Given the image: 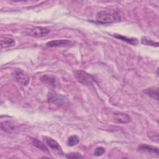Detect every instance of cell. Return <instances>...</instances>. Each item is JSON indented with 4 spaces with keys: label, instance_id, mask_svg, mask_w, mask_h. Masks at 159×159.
Segmentation results:
<instances>
[{
    "label": "cell",
    "instance_id": "obj_2",
    "mask_svg": "<svg viewBox=\"0 0 159 159\" xmlns=\"http://www.w3.org/2000/svg\"><path fill=\"white\" fill-rule=\"evenodd\" d=\"M50 32V30L47 27H33L26 29L24 30V34L26 35L33 37H42L47 35Z\"/></svg>",
    "mask_w": 159,
    "mask_h": 159
},
{
    "label": "cell",
    "instance_id": "obj_4",
    "mask_svg": "<svg viewBox=\"0 0 159 159\" xmlns=\"http://www.w3.org/2000/svg\"><path fill=\"white\" fill-rule=\"evenodd\" d=\"M74 74L76 79L84 85H91L95 81L94 76L83 70L76 71Z\"/></svg>",
    "mask_w": 159,
    "mask_h": 159
},
{
    "label": "cell",
    "instance_id": "obj_1",
    "mask_svg": "<svg viewBox=\"0 0 159 159\" xmlns=\"http://www.w3.org/2000/svg\"><path fill=\"white\" fill-rule=\"evenodd\" d=\"M96 19L100 24H111L120 22L121 20V16L116 11L102 10L97 13Z\"/></svg>",
    "mask_w": 159,
    "mask_h": 159
},
{
    "label": "cell",
    "instance_id": "obj_16",
    "mask_svg": "<svg viewBox=\"0 0 159 159\" xmlns=\"http://www.w3.org/2000/svg\"><path fill=\"white\" fill-rule=\"evenodd\" d=\"M141 43L142 44L146 45H149V46H152V47H157L158 46V43L157 42H155L152 40V39L146 37H143L141 39Z\"/></svg>",
    "mask_w": 159,
    "mask_h": 159
},
{
    "label": "cell",
    "instance_id": "obj_15",
    "mask_svg": "<svg viewBox=\"0 0 159 159\" xmlns=\"http://www.w3.org/2000/svg\"><path fill=\"white\" fill-rule=\"evenodd\" d=\"M144 93L147 94L148 96L158 100V88H150L148 89H146L143 91Z\"/></svg>",
    "mask_w": 159,
    "mask_h": 159
},
{
    "label": "cell",
    "instance_id": "obj_5",
    "mask_svg": "<svg viewBox=\"0 0 159 159\" xmlns=\"http://www.w3.org/2000/svg\"><path fill=\"white\" fill-rule=\"evenodd\" d=\"M112 118L114 120L119 124H127L131 121V117L127 114L121 112H114Z\"/></svg>",
    "mask_w": 159,
    "mask_h": 159
},
{
    "label": "cell",
    "instance_id": "obj_13",
    "mask_svg": "<svg viewBox=\"0 0 159 159\" xmlns=\"http://www.w3.org/2000/svg\"><path fill=\"white\" fill-rule=\"evenodd\" d=\"M40 81L45 84H47L48 85H51L53 86H55L56 84L55 77L53 75H44L42 76H41Z\"/></svg>",
    "mask_w": 159,
    "mask_h": 159
},
{
    "label": "cell",
    "instance_id": "obj_11",
    "mask_svg": "<svg viewBox=\"0 0 159 159\" xmlns=\"http://www.w3.org/2000/svg\"><path fill=\"white\" fill-rule=\"evenodd\" d=\"M15 40L11 37H4L1 40V48H6L15 45Z\"/></svg>",
    "mask_w": 159,
    "mask_h": 159
},
{
    "label": "cell",
    "instance_id": "obj_8",
    "mask_svg": "<svg viewBox=\"0 0 159 159\" xmlns=\"http://www.w3.org/2000/svg\"><path fill=\"white\" fill-rule=\"evenodd\" d=\"M1 128L2 130L7 132H12L17 129V125L12 121L6 120L1 123Z\"/></svg>",
    "mask_w": 159,
    "mask_h": 159
},
{
    "label": "cell",
    "instance_id": "obj_6",
    "mask_svg": "<svg viewBox=\"0 0 159 159\" xmlns=\"http://www.w3.org/2000/svg\"><path fill=\"white\" fill-rule=\"evenodd\" d=\"M73 45V43L68 40H54L48 42L46 46L48 47H70Z\"/></svg>",
    "mask_w": 159,
    "mask_h": 159
},
{
    "label": "cell",
    "instance_id": "obj_19",
    "mask_svg": "<svg viewBox=\"0 0 159 159\" xmlns=\"http://www.w3.org/2000/svg\"><path fill=\"white\" fill-rule=\"evenodd\" d=\"M66 157L68 158H82V155L80 153L72 152V153L66 154Z\"/></svg>",
    "mask_w": 159,
    "mask_h": 159
},
{
    "label": "cell",
    "instance_id": "obj_17",
    "mask_svg": "<svg viewBox=\"0 0 159 159\" xmlns=\"http://www.w3.org/2000/svg\"><path fill=\"white\" fill-rule=\"evenodd\" d=\"M79 140H80L79 137H78L77 135H74L70 136V137L68 138V141H67V143H68V145L69 146L72 147V146H74V145L78 144V142H79Z\"/></svg>",
    "mask_w": 159,
    "mask_h": 159
},
{
    "label": "cell",
    "instance_id": "obj_10",
    "mask_svg": "<svg viewBox=\"0 0 159 159\" xmlns=\"http://www.w3.org/2000/svg\"><path fill=\"white\" fill-rule=\"evenodd\" d=\"M48 99L49 101L52 102L55 104H61L62 102L64 101L65 98L62 96H60L58 94H56L55 93H49Z\"/></svg>",
    "mask_w": 159,
    "mask_h": 159
},
{
    "label": "cell",
    "instance_id": "obj_18",
    "mask_svg": "<svg viewBox=\"0 0 159 159\" xmlns=\"http://www.w3.org/2000/svg\"><path fill=\"white\" fill-rule=\"evenodd\" d=\"M104 152H105V148H103L102 147H99L94 150V155L96 157H99L103 155Z\"/></svg>",
    "mask_w": 159,
    "mask_h": 159
},
{
    "label": "cell",
    "instance_id": "obj_12",
    "mask_svg": "<svg viewBox=\"0 0 159 159\" xmlns=\"http://www.w3.org/2000/svg\"><path fill=\"white\" fill-rule=\"evenodd\" d=\"M115 38L117 39H119V40H121L122 41H124L130 45H136L137 43H138V40L137 39H134V38H128L125 36H124V35H122L120 34H114L113 35Z\"/></svg>",
    "mask_w": 159,
    "mask_h": 159
},
{
    "label": "cell",
    "instance_id": "obj_9",
    "mask_svg": "<svg viewBox=\"0 0 159 159\" xmlns=\"http://www.w3.org/2000/svg\"><path fill=\"white\" fill-rule=\"evenodd\" d=\"M138 149L140 151L154 153L156 155L158 156L159 152H158V149L157 147H155L148 145H146V144H141V145H139Z\"/></svg>",
    "mask_w": 159,
    "mask_h": 159
},
{
    "label": "cell",
    "instance_id": "obj_14",
    "mask_svg": "<svg viewBox=\"0 0 159 159\" xmlns=\"http://www.w3.org/2000/svg\"><path fill=\"white\" fill-rule=\"evenodd\" d=\"M32 144L36 147L37 148H38L39 149H40V150H42L43 152H44L45 153H47V154H49L50 152L48 149V148L46 147V145L42 143L41 141L39 140L38 139H32Z\"/></svg>",
    "mask_w": 159,
    "mask_h": 159
},
{
    "label": "cell",
    "instance_id": "obj_7",
    "mask_svg": "<svg viewBox=\"0 0 159 159\" xmlns=\"http://www.w3.org/2000/svg\"><path fill=\"white\" fill-rule=\"evenodd\" d=\"M43 139L45 143L48 147H50L51 149H52L53 150L57 151L60 153H62L61 148L56 140H55L54 139H53L49 137H47V136L43 137Z\"/></svg>",
    "mask_w": 159,
    "mask_h": 159
},
{
    "label": "cell",
    "instance_id": "obj_3",
    "mask_svg": "<svg viewBox=\"0 0 159 159\" xmlns=\"http://www.w3.org/2000/svg\"><path fill=\"white\" fill-rule=\"evenodd\" d=\"M13 79L22 86H27L30 81L29 75L22 70H16L12 73Z\"/></svg>",
    "mask_w": 159,
    "mask_h": 159
}]
</instances>
